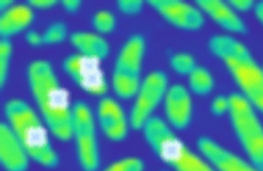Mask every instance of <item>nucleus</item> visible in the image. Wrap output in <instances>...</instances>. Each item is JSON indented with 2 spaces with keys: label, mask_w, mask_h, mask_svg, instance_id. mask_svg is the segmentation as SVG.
<instances>
[{
  "label": "nucleus",
  "mask_w": 263,
  "mask_h": 171,
  "mask_svg": "<svg viewBox=\"0 0 263 171\" xmlns=\"http://www.w3.org/2000/svg\"><path fill=\"white\" fill-rule=\"evenodd\" d=\"M197 5L202 11L208 14L215 23L222 28L232 32L247 31L244 21L237 14V11L232 6L223 2V0H197Z\"/></svg>",
  "instance_id": "obj_15"
},
{
  "label": "nucleus",
  "mask_w": 263,
  "mask_h": 171,
  "mask_svg": "<svg viewBox=\"0 0 263 171\" xmlns=\"http://www.w3.org/2000/svg\"><path fill=\"white\" fill-rule=\"evenodd\" d=\"M144 166L140 159L136 158H127L119 162L114 163L104 171H143Z\"/></svg>",
  "instance_id": "obj_23"
},
{
  "label": "nucleus",
  "mask_w": 263,
  "mask_h": 171,
  "mask_svg": "<svg viewBox=\"0 0 263 171\" xmlns=\"http://www.w3.org/2000/svg\"><path fill=\"white\" fill-rule=\"evenodd\" d=\"M166 116L172 126L184 129L191 119V98L189 91L180 84L169 89L165 98Z\"/></svg>",
  "instance_id": "obj_14"
},
{
  "label": "nucleus",
  "mask_w": 263,
  "mask_h": 171,
  "mask_svg": "<svg viewBox=\"0 0 263 171\" xmlns=\"http://www.w3.org/2000/svg\"><path fill=\"white\" fill-rule=\"evenodd\" d=\"M67 36V28L64 24H53L50 27L47 28L45 33L42 35L43 37V45H55L63 41Z\"/></svg>",
  "instance_id": "obj_21"
},
{
  "label": "nucleus",
  "mask_w": 263,
  "mask_h": 171,
  "mask_svg": "<svg viewBox=\"0 0 263 171\" xmlns=\"http://www.w3.org/2000/svg\"><path fill=\"white\" fill-rule=\"evenodd\" d=\"M233 129L238 141L248 155L251 163L263 171V126L259 122L255 108L242 94L234 93L229 97Z\"/></svg>",
  "instance_id": "obj_5"
},
{
  "label": "nucleus",
  "mask_w": 263,
  "mask_h": 171,
  "mask_svg": "<svg viewBox=\"0 0 263 171\" xmlns=\"http://www.w3.org/2000/svg\"><path fill=\"white\" fill-rule=\"evenodd\" d=\"M143 130L151 149L175 171H216L211 163L191 152L158 117H151Z\"/></svg>",
  "instance_id": "obj_4"
},
{
  "label": "nucleus",
  "mask_w": 263,
  "mask_h": 171,
  "mask_svg": "<svg viewBox=\"0 0 263 171\" xmlns=\"http://www.w3.org/2000/svg\"><path fill=\"white\" fill-rule=\"evenodd\" d=\"M63 6L68 10L69 13H73L79 9L81 6V0H63Z\"/></svg>",
  "instance_id": "obj_28"
},
{
  "label": "nucleus",
  "mask_w": 263,
  "mask_h": 171,
  "mask_svg": "<svg viewBox=\"0 0 263 171\" xmlns=\"http://www.w3.org/2000/svg\"><path fill=\"white\" fill-rule=\"evenodd\" d=\"M211 109L215 115H223V113H229V109H230V99L229 97H223V95H219L212 101V105H211Z\"/></svg>",
  "instance_id": "obj_24"
},
{
  "label": "nucleus",
  "mask_w": 263,
  "mask_h": 171,
  "mask_svg": "<svg viewBox=\"0 0 263 171\" xmlns=\"http://www.w3.org/2000/svg\"><path fill=\"white\" fill-rule=\"evenodd\" d=\"M28 81L49 130L60 140L73 137V108L69 105L68 93L61 87L50 63L32 62L28 68Z\"/></svg>",
  "instance_id": "obj_1"
},
{
  "label": "nucleus",
  "mask_w": 263,
  "mask_h": 171,
  "mask_svg": "<svg viewBox=\"0 0 263 171\" xmlns=\"http://www.w3.org/2000/svg\"><path fill=\"white\" fill-rule=\"evenodd\" d=\"M99 122L109 140L121 141L127 134V120L122 108L112 98L101 99L99 104Z\"/></svg>",
  "instance_id": "obj_13"
},
{
  "label": "nucleus",
  "mask_w": 263,
  "mask_h": 171,
  "mask_svg": "<svg viewBox=\"0 0 263 171\" xmlns=\"http://www.w3.org/2000/svg\"><path fill=\"white\" fill-rule=\"evenodd\" d=\"M72 133L77 140L78 158L85 171H95L99 167V146L96 140L95 119L90 108L83 102H77L72 109Z\"/></svg>",
  "instance_id": "obj_7"
},
{
  "label": "nucleus",
  "mask_w": 263,
  "mask_h": 171,
  "mask_svg": "<svg viewBox=\"0 0 263 171\" xmlns=\"http://www.w3.org/2000/svg\"><path fill=\"white\" fill-rule=\"evenodd\" d=\"M71 41L79 54L86 55L89 58L101 61L108 55V43L99 35L87 33V32H77L71 36Z\"/></svg>",
  "instance_id": "obj_17"
},
{
  "label": "nucleus",
  "mask_w": 263,
  "mask_h": 171,
  "mask_svg": "<svg viewBox=\"0 0 263 171\" xmlns=\"http://www.w3.org/2000/svg\"><path fill=\"white\" fill-rule=\"evenodd\" d=\"M93 25L99 32L101 33H108L115 27V18L109 11L101 10L93 17Z\"/></svg>",
  "instance_id": "obj_22"
},
{
  "label": "nucleus",
  "mask_w": 263,
  "mask_h": 171,
  "mask_svg": "<svg viewBox=\"0 0 263 171\" xmlns=\"http://www.w3.org/2000/svg\"><path fill=\"white\" fill-rule=\"evenodd\" d=\"M168 79L163 72H153L145 77L137 91L136 101L130 113V124L133 129H144L151 115L166 93Z\"/></svg>",
  "instance_id": "obj_8"
},
{
  "label": "nucleus",
  "mask_w": 263,
  "mask_h": 171,
  "mask_svg": "<svg viewBox=\"0 0 263 171\" xmlns=\"http://www.w3.org/2000/svg\"><path fill=\"white\" fill-rule=\"evenodd\" d=\"M11 43L9 40H2L0 43V84H5L7 75H9L10 58H11Z\"/></svg>",
  "instance_id": "obj_19"
},
{
  "label": "nucleus",
  "mask_w": 263,
  "mask_h": 171,
  "mask_svg": "<svg viewBox=\"0 0 263 171\" xmlns=\"http://www.w3.org/2000/svg\"><path fill=\"white\" fill-rule=\"evenodd\" d=\"M198 148L208 162L218 171H260L252 163L245 162L236 153L227 151L218 142L202 137L198 140Z\"/></svg>",
  "instance_id": "obj_11"
},
{
  "label": "nucleus",
  "mask_w": 263,
  "mask_h": 171,
  "mask_svg": "<svg viewBox=\"0 0 263 171\" xmlns=\"http://www.w3.org/2000/svg\"><path fill=\"white\" fill-rule=\"evenodd\" d=\"M144 37L132 36L123 45L114 69V90L121 98H130L140 89V69L144 57Z\"/></svg>",
  "instance_id": "obj_6"
},
{
  "label": "nucleus",
  "mask_w": 263,
  "mask_h": 171,
  "mask_svg": "<svg viewBox=\"0 0 263 171\" xmlns=\"http://www.w3.org/2000/svg\"><path fill=\"white\" fill-rule=\"evenodd\" d=\"M10 127L27 151L28 156L45 167H55L59 158L51 148L49 134L35 111L21 99H11L6 105Z\"/></svg>",
  "instance_id": "obj_3"
},
{
  "label": "nucleus",
  "mask_w": 263,
  "mask_h": 171,
  "mask_svg": "<svg viewBox=\"0 0 263 171\" xmlns=\"http://www.w3.org/2000/svg\"><path fill=\"white\" fill-rule=\"evenodd\" d=\"M28 153L11 127L2 123L0 126V159L7 171H25L28 167Z\"/></svg>",
  "instance_id": "obj_12"
},
{
  "label": "nucleus",
  "mask_w": 263,
  "mask_h": 171,
  "mask_svg": "<svg viewBox=\"0 0 263 171\" xmlns=\"http://www.w3.org/2000/svg\"><path fill=\"white\" fill-rule=\"evenodd\" d=\"M118 7L125 14H137L143 7L141 0H118Z\"/></svg>",
  "instance_id": "obj_25"
},
{
  "label": "nucleus",
  "mask_w": 263,
  "mask_h": 171,
  "mask_svg": "<svg viewBox=\"0 0 263 171\" xmlns=\"http://www.w3.org/2000/svg\"><path fill=\"white\" fill-rule=\"evenodd\" d=\"M33 13L28 6H11L3 11L0 18V33L2 36L9 37L24 31L31 24Z\"/></svg>",
  "instance_id": "obj_16"
},
{
  "label": "nucleus",
  "mask_w": 263,
  "mask_h": 171,
  "mask_svg": "<svg viewBox=\"0 0 263 171\" xmlns=\"http://www.w3.org/2000/svg\"><path fill=\"white\" fill-rule=\"evenodd\" d=\"M255 14H256V17L263 25V2H259L258 5L255 6Z\"/></svg>",
  "instance_id": "obj_30"
},
{
  "label": "nucleus",
  "mask_w": 263,
  "mask_h": 171,
  "mask_svg": "<svg viewBox=\"0 0 263 171\" xmlns=\"http://www.w3.org/2000/svg\"><path fill=\"white\" fill-rule=\"evenodd\" d=\"M229 5L236 11H247L254 6V0H230Z\"/></svg>",
  "instance_id": "obj_26"
},
{
  "label": "nucleus",
  "mask_w": 263,
  "mask_h": 171,
  "mask_svg": "<svg viewBox=\"0 0 263 171\" xmlns=\"http://www.w3.org/2000/svg\"><path fill=\"white\" fill-rule=\"evenodd\" d=\"M27 41L31 46H41L43 45V37H42L41 33L32 31L29 33H27Z\"/></svg>",
  "instance_id": "obj_27"
},
{
  "label": "nucleus",
  "mask_w": 263,
  "mask_h": 171,
  "mask_svg": "<svg viewBox=\"0 0 263 171\" xmlns=\"http://www.w3.org/2000/svg\"><path fill=\"white\" fill-rule=\"evenodd\" d=\"M190 87L197 94H208L213 89V77L205 68L195 67L190 73Z\"/></svg>",
  "instance_id": "obj_18"
},
{
  "label": "nucleus",
  "mask_w": 263,
  "mask_h": 171,
  "mask_svg": "<svg viewBox=\"0 0 263 171\" xmlns=\"http://www.w3.org/2000/svg\"><path fill=\"white\" fill-rule=\"evenodd\" d=\"M163 18L177 28L198 29L204 24L200 10L182 0H150L148 2Z\"/></svg>",
  "instance_id": "obj_10"
},
{
  "label": "nucleus",
  "mask_w": 263,
  "mask_h": 171,
  "mask_svg": "<svg viewBox=\"0 0 263 171\" xmlns=\"http://www.w3.org/2000/svg\"><path fill=\"white\" fill-rule=\"evenodd\" d=\"M209 49L224 62L245 98L263 112V68L259 67L250 50L227 35L213 36Z\"/></svg>",
  "instance_id": "obj_2"
},
{
  "label": "nucleus",
  "mask_w": 263,
  "mask_h": 171,
  "mask_svg": "<svg viewBox=\"0 0 263 171\" xmlns=\"http://www.w3.org/2000/svg\"><path fill=\"white\" fill-rule=\"evenodd\" d=\"M63 67L83 91L93 95H101L107 91V81L100 68V61L78 53L69 55L63 62Z\"/></svg>",
  "instance_id": "obj_9"
},
{
  "label": "nucleus",
  "mask_w": 263,
  "mask_h": 171,
  "mask_svg": "<svg viewBox=\"0 0 263 171\" xmlns=\"http://www.w3.org/2000/svg\"><path fill=\"white\" fill-rule=\"evenodd\" d=\"M29 3L35 7H50L55 5V0H29Z\"/></svg>",
  "instance_id": "obj_29"
},
{
  "label": "nucleus",
  "mask_w": 263,
  "mask_h": 171,
  "mask_svg": "<svg viewBox=\"0 0 263 171\" xmlns=\"http://www.w3.org/2000/svg\"><path fill=\"white\" fill-rule=\"evenodd\" d=\"M171 65L177 73H182V75H190L195 69L194 58L190 54H183V53L173 55L171 59Z\"/></svg>",
  "instance_id": "obj_20"
}]
</instances>
